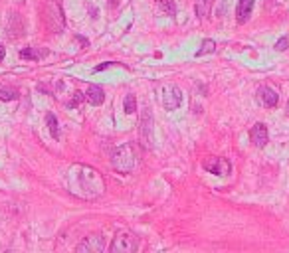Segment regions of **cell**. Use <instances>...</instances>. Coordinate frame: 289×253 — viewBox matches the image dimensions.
I'll use <instances>...</instances> for the list:
<instances>
[{
  "instance_id": "1",
  "label": "cell",
  "mask_w": 289,
  "mask_h": 253,
  "mask_svg": "<svg viewBox=\"0 0 289 253\" xmlns=\"http://www.w3.org/2000/svg\"><path fill=\"white\" fill-rule=\"evenodd\" d=\"M66 182L68 190L79 200H97L105 194V180L101 172L87 164H72Z\"/></svg>"
},
{
  "instance_id": "2",
  "label": "cell",
  "mask_w": 289,
  "mask_h": 253,
  "mask_svg": "<svg viewBox=\"0 0 289 253\" xmlns=\"http://www.w3.org/2000/svg\"><path fill=\"white\" fill-rule=\"evenodd\" d=\"M137 164V157H135V150L131 144H121L113 150V157H111V166L117 170V172H131Z\"/></svg>"
},
{
  "instance_id": "3",
  "label": "cell",
  "mask_w": 289,
  "mask_h": 253,
  "mask_svg": "<svg viewBox=\"0 0 289 253\" xmlns=\"http://www.w3.org/2000/svg\"><path fill=\"white\" fill-rule=\"evenodd\" d=\"M139 249V241L131 231H119L111 243L113 253H135Z\"/></svg>"
},
{
  "instance_id": "4",
  "label": "cell",
  "mask_w": 289,
  "mask_h": 253,
  "mask_svg": "<svg viewBox=\"0 0 289 253\" xmlns=\"http://www.w3.org/2000/svg\"><path fill=\"white\" fill-rule=\"evenodd\" d=\"M180 103H182L180 89L176 85H170V83L169 85H163V105H165V109L174 111V109L180 107Z\"/></svg>"
},
{
  "instance_id": "5",
  "label": "cell",
  "mask_w": 289,
  "mask_h": 253,
  "mask_svg": "<svg viewBox=\"0 0 289 253\" xmlns=\"http://www.w3.org/2000/svg\"><path fill=\"white\" fill-rule=\"evenodd\" d=\"M202 166H204V170H208V172H212V174H216V176H226V174L232 172L230 161H226V159H222V157L206 159V161L202 162Z\"/></svg>"
},
{
  "instance_id": "6",
  "label": "cell",
  "mask_w": 289,
  "mask_h": 253,
  "mask_svg": "<svg viewBox=\"0 0 289 253\" xmlns=\"http://www.w3.org/2000/svg\"><path fill=\"white\" fill-rule=\"evenodd\" d=\"M103 249H105V241L101 235H89L77 245V251H83V253H101Z\"/></svg>"
},
{
  "instance_id": "7",
  "label": "cell",
  "mask_w": 289,
  "mask_h": 253,
  "mask_svg": "<svg viewBox=\"0 0 289 253\" xmlns=\"http://www.w3.org/2000/svg\"><path fill=\"white\" fill-rule=\"evenodd\" d=\"M258 101H260V105H264V107L271 109V107H275V105H277L279 95H277V91H275V89H271V87L264 85V87H260V89H258Z\"/></svg>"
},
{
  "instance_id": "8",
  "label": "cell",
  "mask_w": 289,
  "mask_h": 253,
  "mask_svg": "<svg viewBox=\"0 0 289 253\" xmlns=\"http://www.w3.org/2000/svg\"><path fill=\"white\" fill-rule=\"evenodd\" d=\"M267 129H265V125L264 123H256L254 127H252V131H250V140L254 142V146H258V148H264L265 144H267Z\"/></svg>"
},
{
  "instance_id": "9",
  "label": "cell",
  "mask_w": 289,
  "mask_h": 253,
  "mask_svg": "<svg viewBox=\"0 0 289 253\" xmlns=\"http://www.w3.org/2000/svg\"><path fill=\"white\" fill-rule=\"evenodd\" d=\"M252 10H254V0H240L238 2V8H236V18L240 24H246L252 16Z\"/></svg>"
},
{
  "instance_id": "10",
  "label": "cell",
  "mask_w": 289,
  "mask_h": 253,
  "mask_svg": "<svg viewBox=\"0 0 289 253\" xmlns=\"http://www.w3.org/2000/svg\"><path fill=\"white\" fill-rule=\"evenodd\" d=\"M85 99L89 101L91 105H101L103 101H105V93H103V89L99 87V85H91L89 89H87V93H85Z\"/></svg>"
},
{
  "instance_id": "11",
  "label": "cell",
  "mask_w": 289,
  "mask_h": 253,
  "mask_svg": "<svg viewBox=\"0 0 289 253\" xmlns=\"http://www.w3.org/2000/svg\"><path fill=\"white\" fill-rule=\"evenodd\" d=\"M46 56H48V49H44V47H26V49L20 52L22 60H34V62H38V60H42Z\"/></svg>"
},
{
  "instance_id": "12",
  "label": "cell",
  "mask_w": 289,
  "mask_h": 253,
  "mask_svg": "<svg viewBox=\"0 0 289 253\" xmlns=\"http://www.w3.org/2000/svg\"><path fill=\"white\" fill-rule=\"evenodd\" d=\"M214 49H216V42H214V40H204L202 46H200V49L196 52V58H200V56H204V54H212Z\"/></svg>"
},
{
  "instance_id": "13",
  "label": "cell",
  "mask_w": 289,
  "mask_h": 253,
  "mask_svg": "<svg viewBox=\"0 0 289 253\" xmlns=\"http://www.w3.org/2000/svg\"><path fill=\"white\" fill-rule=\"evenodd\" d=\"M18 99V91L12 87H0V101H14Z\"/></svg>"
},
{
  "instance_id": "14",
  "label": "cell",
  "mask_w": 289,
  "mask_h": 253,
  "mask_svg": "<svg viewBox=\"0 0 289 253\" xmlns=\"http://www.w3.org/2000/svg\"><path fill=\"white\" fill-rule=\"evenodd\" d=\"M123 107H125V113L127 115H133L135 111H137V99H135V95H127L125 97V103H123Z\"/></svg>"
},
{
  "instance_id": "15",
  "label": "cell",
  "mask_w": 289,
  "mask_h": 253,
  "mask_svg": "<svg viewBox=\"0 0 289 253\" xmlns=\"http://www.w3.org/2000/svg\"><path fill=\"white\" fill-rule=\"evenodd\" d=\"M46 121H48V125H50L52 137H54L56 140H60V131H58V121H56V117H54L52 113H48V115H46Z\"/></svg>"
},
{
  "instance_id": "16",
  "label": "cell",
  "mask_w": 289,
  "mask_h": 253,
  "mask_svg": "<svg viewBox=\"0 0 289 253\" xmlns=\"http://www.w3.org/2000/svg\"><path fill=\"white\" fill-rule=\"evenodd\" d=\"M81 101H83V93H79V91H77V93H73V99L68 103V107H70V109H73L75 105H79V103H81Z\"/></svg>"
},
{
  "instance_id": "17",
  "label": "cell",
  "mask_w": 289,
  "mask_h": 253,
  "mask_svg": "<svg viewBox=\"0 0 289 253\" xmlns=\"http://www.w3.org/2000/svg\"><path fill=\"white\" fill-rule=\"evenodd\" d=\"M275 49H277V52H283V49H287V38H279L277 44H275Z\"/></svg>"
},
{
  "instance_id": "18",
  "label": "cell",
  "mask_w": 289,
  "mask_h": 253,
  "mask_svg": "<svg viewBox=\"0 0 289 253\" xmlns=\"http://www.w3.org/2000/svg\"><path fill=\"white\" fill-rule=\"evenodd\" d=\"M163 4H165V8H167V12H169V14H174V12H176L174 2H170V0H163Z\"/></svg>"
},
{
  "instance_id": "19",
  "label": "cell",
  "mask_w": 289,
  "mask_h": 253,
  "mask_svg": "<svg viewBox=\"0 0 289 253\" xmlns=\"http://www.w3.org/2000/svg\"><path fill=\"white\" fill-rule=\"evenodd\" d=\"M4 56H6V49H4V46H2V44H0V62L4 60Z\"/></svg>"
},
{
  "instance_id": "20",
  "label": "cell",
  "mask_w": 289,
  "mask_h": 253,
  "mask_svg": "<svg viewBox=\"0 0 289 253\" xmlns=\"http://www.w3.org/2000/svg\"><path fill=\"white\" fill-rule=\"evenodd\" d=\"M111 64H101V66H97V68H95V71H103V69H107Z\"/></svg>"
},
{
  "instance_id": "21",
  "label": "cell",
  "mask_w": 289,
  "mask_h": 253,
  "mask_svg": "<svg viewBox=\"0 0 289 253\" xmlns=\"http://www.w3.org/2000/svg\"><path fill=\"white\" fill-rule=\"evenodd\" d=\"M119 4V0H111V6H117Z\"/></svg>"
},
{
  "instance_id": "22",
  "label": "cell",
  "mask_w": 289,
  "mask_h": 253,
  "mask_svg": "<svg viewBox=\"0 0 289 253\" xmlns=\"http://www.w3.org/2000/svg\"><path fill=\"white\" fill-rule=\"evenodd\" d=\"M287 117H289V101H287Z\"/></svg>"
}]
</instances>
